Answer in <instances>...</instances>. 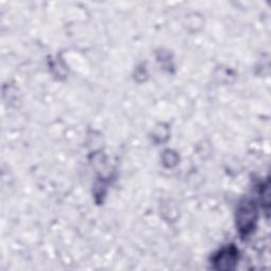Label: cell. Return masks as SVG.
I'll list each match as a JSON object with an SVG mask.
<instances>
[{
  "label": "cell",
  "instance_id": "cell-1",
  "mask_svg": "<svg viewBox=\"0 0 271 271\" xmlns=\"http://www.w3.org/2000/svg\"><path fill=\"white\" fill-rule=\"evenodd\" d=\"M235 253L234 251H231L230 249L229 250H225L224 252L220 253L217 259L215 264L217 265V267L219 269H231L232 266L235 264Z\"/></svg>",
  "mask_w": 271,
  "mask_h": 271
}]
</instances>
